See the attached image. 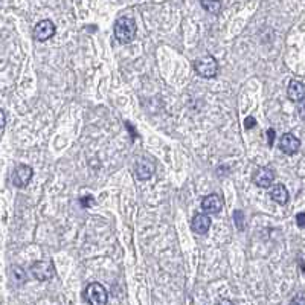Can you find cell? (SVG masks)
I'll return each mask as SVG.
<instances>
[{"instance_id": "obj_1", "label": "cell", "mask_w": 305, "mask_h": 305, "mask_svg": "<svg viewBox=\"0 0 305 305\" xmlns=\"http://www.w3.org/2000/svg\"><path fill=\"white\" fill-rule=\"evenodd\" d=\"M136 22L131 17H121L113 25L115 38L122 44L131 43L136 37Z\"/></svg>"}, {"instance_id": "obj_2", "label": "cell", "mask_w": 305, "mask_h": 305, "mask_svg": "<svg viewBox=\"0 0 305 305\" xmlns=\"http://www.w3.org/2000/svg\"><path fill=\"white\" fill-rule=\"evenodd\" d=\"M194 69L203 78H214L218 72V63L212 55H205L195 61Z\"/></svg>"}, {"instance_id": "obj_3", "label": "cell", "mask_w": 305, "mask_h": 305, "mask_svg": "<svg viewBox=\"0 0 305 305\" xmlns=\"http://www.w3.org/2000/svg\"><path fill=\"white\" fill-rule=\"evenodd\" d=\"M31 273H32V276H34V279H37V281H49V279H52L54 278V275H55V267H54V264L50 263V261H35L32 266H31Z\"/></svg>"}, {"instance_id": "obj_4", "label": "cell", "mask_w": 305, "mask_h": 305, "mask_svg": "<svg viewBox=\"0 0 305 305\" xmlns=\"http://www.w3.org/2000/svg\"><path fill=\"white\" fill-rule=\"evenodd\" d=\"M156 171V164L151 158H140L134 164V176L139 180H148Z\"/></svg>"}, {"instance_id": "obj_5", "label": "cell", "mask_w": 305, "mask_h": 305, "mask_svg": "<svg viewBox=\"0 0 305 305\" xmlns=\"http://www.w3.org/2000/svg\"><path fill=\"white\" fill-rule=\"evenodd\" d=\"M86 300L92 305H106L107 303V290L101 284L93 282L86 288Z\"/></svg>"}, {"instance_id": "obj_6", "label": "cell", "mask_w": 305, "mask_h": 305, "mask_svg": "<svg viewBox=\"0 0 305 305\" xmlns=\"http://www.w3.org/2000/svg\"><path fill=\"white\" fill-rule=\"evenodd\" d=\"M34 177V170L29 165H19L13 173V183L17 188H25L31 183Z\"/></svg>"}, {"instance_id": "obj_7", "label": "cell", "mask_w": 305, "mask_h": 305, "mask_svg": "<svg viewBox=\"0 0 305 305\" xmlns=\"http://www.w3.org/2000/svg\"><path fill=\"white\" fill-rule=\"evenodd\" d=\"M55 35V25L50 20H41L34 28V38L38 41H46Z\"/></svg>"}, {"instance_id": "obj_8", "label": "cell", "mask_w": 305, "mask_h": 305, "mask_svg": "<svg viewBox=\"0 0 305 305\" xmlns=\"http://www.w3.org/2000/svg\"><path fill=\"white\" fill-rule=\"evenodd\" d=\"M279 148H281L282 152L291 156V155H294V152L300 148V140L294 134L285 133V134H282V137L279 140Z\"/></svg>"}, {"instance_id": "obj_9", "label": "cell", "mask_w": 305, "mask_h": 305, "mask_svg": "<svg viewBox=\"0 0 305 305\" xmlns=\"http://www.w3.org/2000/svg\"><path fill=\"white\" fill-rule=\"evenodd\" d=\"M275 180V173L273 170L267 168V167H261L257 170L255 176H253V183L260 188H269Z\"/></svg>"}, {"instance_id": "obj_10", "label": "cell", "mask_w": 305, "mask_h": 305, "mask_svg": "<svg viewBox=\"0 0 305 305\" xmlns=\"http://www.w3.org/2000/svg\"><path fill=\"white\" fill-rule=\"evenodd\" d=\"M221 208H223V203H221V198L217 194H209L201 201V209L208 215H217V214H220Z\"/></svg>"}, {"instance_id": "obj_11", "label": "cell", "mask_w": 305, "mask_h": 305, "mask_svg": "<svg viewBox=\"0 0 305 305\" xmlns=\"http://www.w3.org/2000/svg\"><path fill=\"white\" fill-rule=\"evenodd\" d=\"M211 227V218L208 214H197L192 221H191V229L198 234V235H205Z\"/></svg>"}, {"instance_id": "obj_12", "label": "cell", "mask_w": 305, "mask_h": 305, "mask_svg": "<svg viewBox=\"0 0 305 305\" xmlns=\"http://www.w3.org/2000/svg\"><path fill=\"white\" fill-rule=\"evenodd\" d=\"M287 95H288V98H290L293 103H303V99H305V87H303V83H302V81H297V80L290 81L288 89H287Z\"/></svg>"}, {"instance_id": "obj_13", "label": "cell", "mask_w": 305, "mask_h": 305, "mask_svg": "<svg viewBox=\"0 0 305 305\" xmlns=\"http://www.w3.org/2000/svg\"><path fill=\"white\" fill-rule=\"evenodd\" d=\"M270 188V198L278 205H285L288 201V191L284 185H273Z\"/></svg>"}, {"instance_id": "obj_14", "label": "cell", "mask_w": 305, "mask_h": 305, "mask_svg": "<svg viewBox=\"0 0 305 305\" xmlns=\"http://www.w3.org/2000/svg\"><path fill=\"white\" fill-rule=\"evenodd\" d=\"M10 278L16 287H22L26 282V273L20 266H13L10 269Z\"/></svg>"}, {"instance_id": "obj_15", "label": "cell", "mask_w": 305, "mask_h": 305, "mask_svg": "<svg viewBox=\"0 0 305 305\" xmlns=\"http://www.w3.org/2000/svg\"><path fill=\"white\" fill-rule=\"evenodd\" d=\"M201 7L211 14H218L221 10V2L220 0H201Z\"/></svg>"}, {"instance_id": "obj_16", "label": "cell", "mask_w": 305, "mask_h": 305, "mask_svg": "<svg viewBox=\"0 0 305 305\" xmlns=\"http://www.w3.org/2000/svg\"><path fill=\"white\" fill-rule=\"evenodd\" d=\"M244 214H243V211L241 209H237L235 212H234V221H235V224H237V227L240 229V231H243L244 229Z\"/></svg>"}, {"instance_id": "obj_17", "label": "cell", "mask_w": 305, "mask_h": 305, "mask_svg": "<svg viewBox=\"0 0 305 305\" xmlns=\"http://www.w3.org/2000/svg\"><path fill=\"white\" fill-rule=\"evenodd\" d=\"M275 136H276V131H275V128H269V130H267V143H269V146H273V142H275Z\"/></svg>"}, {"instance_id": "obj_18", "label": "cell", "mask_w": 305, "mask_h": 305, "mask_svg": "<svg viewBox=\"0 0 305 305\" xmlns=\"http://www.w3.org/2000/svg\"><path fill=\"white\" fill-rule=\"evenodd\" d=\"M255 124H257V122H255V118H253V116H247V118L244 119V128H246V130H252V128L255 127Z\"/></svg>"}, {"instance_id": "obj_19", "label": "cell", "mask_w": 305, "mask_h": 305, "mask_svg": "<svg viewBox=\"0 0 305 305\" xmlns=\"http://www.w3.org/2000/svg\"><path fill=\"white\" fill-rule=\"evenodd\" d=\"M296 220H297V226H299L300 229H303V227H305V212H299V214L296 215Z\"/></svg>"}, {"instance_id": "obj_20", "label": "cell", "mask_w": 305, "mask_h": 305, "mask_svg": "<svg viewBox=\"0 0 305 305\" xmlns=\"http://www.w3.org/2000/svg\"><path fill=\"white\" fill-rule=\"evenodd\" d=\"M5 124H7V118H5L4 110L0 109V128H4V127H5Z\"/></svg>"}, {"instance_id": "obj_21", "label": "cell", "mask_w": 305, "mask_h": 305, "mask_svg": "<svg viewBox=\"0 0 305 305\" xmlns=\"http://www.w3.org/2000/svg\"><path fill=\"white\" fill-rule=\"evenodd\" d=\"M291 303H302V305H303V303H305V300H303V293H300V294H299V297L293 299V300H291Z\"/></svg>"}, {"instance_id": "obj_22", "label": "cell", "mask_w": 305, "mask_h": 305, "mask_svg": "<svg viewBox=\"0 0 305 305\" xmlns=\"http://www.w3.org/2000/svg\"><path fill=\"white\" fill-rule=\"evenodd\" d=\"M92 203H93L92 197H89V198H83V200H81V205H83V206H90Z\"/></svg>"}]
</instances>
